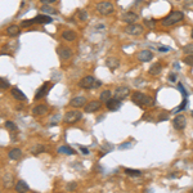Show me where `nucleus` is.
<instances>
[{
	"label": "nucleus",
	"mask_w": 193,
	"mask_h": 193,
	"mask_svg": "<svg viewBox=\"0 0 193 193\" xmlns=\"http://www.w3.org/2000/svg\"><path fill=\"white\" fill-rule=\"evenodd\" d=\"M19 32H21V27L17 25H10L6 27V35L10 38H16L17 35H19Z\"/></svg>",
	"instance_id": "obj_18"
},
{
	"label": "nucleus",
	"mask_w": 193,
	"mask_h": 193,
	"mask_svg": "<svg viewBox=\"0 0 193 193\" xmlns=\"http://www.w3.org/2000/svg\"><path fill=\"white\" fill-rule=\"evenodd\" d=\"M99 108H101V101H99V102L98 101H91L88 104H85L84 111L86 112V113H93V112L98 111Z\"/></svg>",
	"instance_id": "obj_13"
},
{
	"label": "nucleus",
	"mask_w": 193,
	"mask_h": 193,
	"mask_svg": "<svg viewBox=\"0 0 193 193\" xmlns=\"http://www.w3.org/2000/svg\"><path fill=\"white\" fill-rule=\"evenodd\" d=\"M185 6H193V0H184Z\"/></svg>",
	"instance_id": "obj_40"
},
{
	"label": "nucleus",
	"mask_w": 193,
	"mask_h": 193,
	"mask_svg": "<svg viewBox=\"0 0 193 193\" xmlns=\"http://www.w3.org/2000/svg\"><path fill=\"white\" fill-rule=\"evenodd\" d=\"M40 2H41L42 4H53V3L57 2V0H40Z\"/></svg>",
	"instance_id": "obj_41"
},
{
	"label": "nucleus",
	"mask_w": 193,
	"mask_h": 193,
	"mask_svg": "<svg viewBox=\"0 0 193 193\" xmlns=\"http://www.w3.org/2000/svg\"><path fill=\"white\" fill-rule=\"evenodd\" d=\"M106 107H107V110H110L112 112H115V111H119V108L121 107V101L117 98H111L108 99V101L106 102Z\"/></svg>",
	"instance_id": "obj_9"
},
{
	"label": "nucleus",
	"mask_w": 193,
	"mask_h": 193,
	"mask_svg": "<svg viewBox=\"0 0 193 193\" xmlns=\"http://www.w3.org/2000/svg\"><path fill=\"white\" fill-rule=\"evenodd\" d=\"M192 115H193V112H192Z\"/></svg>",
	"instance_id": "obj_48"
},
{
	"label": "nucleus",
	"mask_w": 193,
	"mask_h": 193,
	"mask_svg": "<svg viewBox=\"0 0 193 193\" xmlns=\"http://www.w3.org/2000/svg\"><path fill=\"white\" fill-rule=\"evenodd\" d=\"M166 119H167L166 115H161V116H159V120H160V121H165Z\"/></svg>",
	"instance_id": "obj_45"
},
{
	"label": "nucleus",
	"mask_w": 193,
	"mask_h": 193,
	"mask_svg": "<svg viewBox=\"0 0 193 193\" xmlns=\"http://www.w3.org/2000/svg\"><path fill=\"white\" fill-rule=\"evenodd\" d=\"M124 171H125V174L130 175V176H139V175H142V171H140V170H135V169H129V167H126Z\"/></svg>",
	"instance_id": "obj_28"
},
{
	"label": "nucleus",
	"mask_w": 193,
	"mask_h": 193,
	"mask_svg": "<svg viewBox=\"0 0 193 193\" xmlns=\"http://www.w3.org/2000/svg\"><path fill=\"white\" fill-rule=\"evenodd\" d=\"M183 52L185 53V54H193V44H188V45H185L184 48H183Z\"/></svg>",
	"instance_id": "obj_34"
},
{
	"label": "nucleus",
	"mask_w": 193,
	"mask_h": 193,
	"mask_svg": "<svg viewBox=\"0 0 193 193\" xmlns=\"http://www.w3.org/2000/svg\"><path fill=\"white\" fill-rule=\"evenodd\" d=\"M152 58H153V53L151 50H142L138 54V59L140 62H149Z\"/></svg>",
	"instance_id": "obj_19"
},
{
	"label": "nucleus",
	"mask_w": 193,
	"mask_h": 193,
	"mask_svg": "<svg viewBox=\"0 0 193 193\" xmlns=\"http://www.w3.org/2000/svg\"><path fill=\"white\" fill-rule=\"evenodd\" d=\"M192 193H193V189H192Z\"/></svg>",
	"instance_id": "obj_47"
},
{
	"label": "nucleus",
	"mask_w": 193,
	"mask_h": 193,
	"mask_svg": "<svg viewBox=\"0 0 193 193\" xmlns=\"http://www.w3.org/2000/svg\"><path fill=\"white\" fill-rule=\"evenodd\" d=\"M45 151V147L44 146H41V144H38V146H35V147H32L31 148V153L32 155H39V153H41V152H44Z\"/></svg>",
	"instance_id": "obj_29"
},
{
	"label": "nucleus",
	"mask_w": 193,
	"mask_h": 193,
	"mask_svg": "<svg viewBox=\"0 0 193 193\" xmlns=\"http://www.w3.org/2000/svg\"><path fill=\"white\" fill-rule=\"evenodd\" d=\"M161 71H162V66L160 63H153L151 67H149L148 70V72L149 75H152V76H157V75H160L161 74Z\"/></svg>",
	"instance_id": "obj_21"
},
{
	"label": "nucleus",
	"mask_w": 193,
	"mask_h": 193,
	"mask_svg": "<svg viewBox=\"0 0 193 193\" xmlns=\"http://www.w3.org/2000/svg\"><path fill=\"white\" fill-rule=\"evenodd\" d=\"M106 64L111 71H115L120 66V61L117 58H115V57H108V58L106 59Z\"/></svg>",
	"instance_id": "obj_17"
},
{
	"label": "nucleus",
	"mask_w": 193,
	"mask_h": 193,
	"mask_svg": "<svg viewBox=\"0 0 193 193\" xmlns=\"http://www.w3.org/2000/svg\"><path fill=\"white\" fill-rule=\"evenodd\" d=\"M58 152L59 153H66V155H75L76 153V151H74L71 147H68V146H62V147H59L58 148Z\"/></svg>",
	"instance_id": "obj_27"
},
{
	"label": "nucleus",
	"mask_w": 193,
	"mask_h": 193,
	"mask_svg": "<svg viewBox=\"0 0 193 193\" xmlns=\"http://www.w3.org/2000/svg\"><path fill=\"white\" fill-rule=\"evenodd\" d=\"M173 123H174V127L175 129H178V130H182V129H184L185 126H187V119H185L183 115H178L173 120Z\"/></svg>",
	"instance_id": "obj_10"
},
{
	"label": "nucleus",
	"mask_w": 193,
	"mask_h": 193,
	"mask_svg": "<svg viewBox=\"0 0 193 193\" xmlns=\"http://www.w3.org/2000/svg\"><path fill=\"white\" fill-rule=\"evenodd\" d=\"M9 86H10V85H9V82L6 81L4 77H2V78H0V88H2V90H4V89H8Z\"/></svg>",
	"instance_id": "obj_33"
},
{
	"label": "nucleus",
	"mask_w": 193,
	"mask_h": 193,
	"mask_svg": "<svg viewBox=\"0 0 193 193\" xmlns=\"http://www.w3.org/2000/svg\"><path fill=\"white\" fill-rule=\"evenodd\" d=\"M85 103H86V99H85V97H81V95L74 97L72 99H71V102H70V104L74 108H80V107L85 106Z\"/></svg>",
	"instance_id": "obj_15"
},
{
	"label": "nucleus",
	"mask_w": 193,
	"mask_h": 193,
	"mask_svg": "<svg viewBox=\"0 0 193 193\" xmlns=\"http://www.w3.org/2000/svg\"><path fill=\"white\" fill-rule=\"evenodd\" d=\"M183 18H184V13H183V12H180V10H174V12L169 13L165 18H162L161 25H162L163 27H170V26L176 25L178 22L183 21Z\"/></svg>",
	"instance_id": "obj_1"
},
{
	"label": "nucleus",
	"mask_w": 193,
	"mask_h": 193,
	"mask_svg": "<svg viewBox=\"0 0 193 193\" xmlns=\"http://www.w3.org/2000/svg\"><path fill=\"white\" fill-rule=\"evenodd\" d=\"M6 129H8L9 131H17L18 130V127H17V125L14 124V123H12V121H6L5 123V125H4Z\"/></svg>",
	"instance_id": "obj_31"
},
{
	"label": "nucleus",
	"mask_w": 193,
	"mask_h": 193,
	"mask_svg": "<svg viewBox=\"0 0 193 193\" xmlns=\"http://www.w3.org/2000/svg\"><path fill=\"white\" fill-rule=\"evenodd\" d=\"M131 99H133V102L138 106H153L155 104V101L152 97L143 94L140 91H135L131 95Z\"/></svg>",
	"instance_id": "obj_2"
},
{
	"label": "nucleus",
	"mask_w": 193,
	"mask_h": 193,
	"mask_svg": "<svg viewBox=\"0 0 193 193\" xmlns=\"http://www.w3.org/2000/svg\"><path fill=\"white\" fill-rule=\"evenodd\" d=\"M183 62L187 64V66H191L193 67V54H188V55H185V58L183 59Z\"/></svg>",
	"instance_id": "obj_32"
},
{
	"label": "nucleus",
	"mask_w": 193,
	"mask_h": 193,
	"mask_svg": "<svg viewBox=\"0 0 193 193\" xmlns=\"http://www.w3.org/2000/svg\"><path fill=\"white\" fill-rule=\"evenodd\" d=\"M57 53H58L59 58L62 61H68L71 57H72V52H71V49L67 48V46H63V45H59L57 48Z\"/></svg>",
	"instance_id": "obj_6"
},
{
	"label": "nucleus",
	"mask_w": 193,
	"mask_h": 193,
	"mask_svg": "<svg viewBox=\"0 0 193 193\" xmlns=\"http://www.w3.org/2000/svg\"><path fill=\"white\" fill-rule=\"evenodd\" d=\"M97 10L102 16H108L113 12V4L110 2H101L97 4Z\"/></svg>",
	"instance_id": "obj_3"
},
{
	"label": "nucleus",
	"mask_w": 193,
	"mask_h": 193,
	"mask_svg": "<svg viewBox=\"0 0 193 193\" xmlns=\"http://www.w3.org/2000/svg\"><path fill=\"white\" fill-rule=\"evenodd\" d=\"M101 85H102V82H101V81H97V80H95L94 85H93V89H97V88L101 86Z\"/></svg>",
	"instance_id": "obj_43"
},
{
	"label": "nucleus",
	"mask_w": 193,
	"mask_h": 193,
	"mask_svg": "<svg viewBox=\"0 0 193 193\" xmlns=\"http://www.w3.org/2000/svg\"><path fill=\"white\" fill-rule=\"evenodd\" d=\"M50 88H52V84L50 82H44L41 85V86L38 89V91H36V94H35V99H40V98H44L48 93H49V90H50Z\"/></svg>",
	"instance_id": "obj_8"
},
{
	"label": "nucleus",
	"mask_w": 193,
	"mask_h": 193,
	"mask_svg": "<svg viewBox=\"0 0 193 193\" xmlns=\"http://www.w3.org/2000/svg\"><path fill=\"white\" fill-rule=\"evenodd\" d=\"M169 81L175 82V81H176V75H175V74H170V75H169Z\"/></svg>",
	"instance_id": "obj_38"
},
{
	"label": "nucleus",
	"mask_w": 193,
	"mask_h": 193,
	"mask_svg": "<svg viewBox=\"0 0 193 193\" xmlns=\"http://www.w3.org/2000/svg\"><path fill=\"white\" fill-rule=\"evenodd\" d=\"M95 82V78L93 76H85L78 81V86L84 89H93V85Z\"/></svg>",
	"instance_id": "obj_7"
},
{
	"label": "nucleus",
	"mask_w": 193,
	"mask_h": 193,
	"mask_svg": "<svg viewBox=\"0 0 193 193\" xmlns=\"http://www.w3.org/2000/svg\"><path fill=\"white\" fill-rule=\"evenodd\" d=\"M35 23H39V25H45V23H50L53 18L49 16V14H38L36 17L34 18Z\"/></svg>",
	"instance_id": "obj_14"
},
{
	"label": "nucleus",
	"mask_w": 193,
	"mask_h": 193,
	"mask_svg": "<svg viewBox=\"0 0 193 193\" xmlns=\"http://www.w3.org/2000/svg\"><path fill=\"white\" fill-rule=\"evenodd\" d=\"M48 112V106L46 104H38L32 108V115L34 116H42Z\"/></svg>",
	"instance_id": "obj_16"
},
{
	"label": "nucleus",
	"mask_w": 193,
	"mask_h": 193,
	"mask_svg": "<svg viewBox=\"0 0 193 193\" xmlns=\"http://www.w3.org/2000/svg\"><path fill=\"white\" fill-rule=\"evenodd\" d=\"M144 25L149 26V28L155 27V21H148V19H144Z\"/></svg>",
	"instance_id": "obj_36"
},
{
	"label": "nucleus",
	"mask_w": 193,
	"mask_h": 193,
	"mask_svg": "<svg viewBox=\"0 0 193 193\" xmlns=\"http://www.w3.org/2000/svg\"><path fill=\"white\" fill-rule=\"evenodd\" d=\"M191 36H192V39H193V28H192V32H191Z\"/></svg>",
	"instance_id": "obj_46"
},
{
	"label": "nucleus",
	"mask_w": 193,
	"mask_h": 193,
	"mask_svg": "<svg viewBox=\"0 0 193 193\" xmlns=\"http://www.w3.org/2000/svg\"><path fill=\"white\" fill-rule=\"evenodd\" d=\"M77 17H78V19H80V21H82V22H84V21H86L88 19V12L86 10H84V9H80V10H78L77 12Z\"/></svg>",
	"instance_id": "obj_30"
},
{
	"label": "nucleus",
	"mask_w": 193,
	"mask_h": 193,
	"mask_svg": "<svg viewBox=\"0 0 193 193\" xmlns=\"http://www.w3.org/2000/svg\"><path fill=\"white\" fill-rule=\"evenodd\" d=\"M10 93H12V97L14 98V99H17V101H21V102H23V101H26V95L23 94L22 91H21L18 88H13V89H10Z\"/></svg>",
	"instance_id": "obj_20"
},
{
	"label": "nucleus",
	"mask_w": 193,
	"mask_h": 193,
	"mask_svg": "<svg viewBox=\"0 0 193 193\" xmlns=\"http://www.w3.org/2000/svg\"><path fill=\"white\" fill-rule=\"evenodd\" d=\"M8 156L10 160H18V159H21V156H22V151H21L19 148H13L9 151Z\"/></svg>",
	"instance_id": "obj_24"
},
{
	"label": "nucleus",
	"mask_w": 193,
	"mask_h": 193,
	"mask_svg": "<svg viewBox=\"0 0 193 193\" xmlns=\"http://www.w3.org/2000/svg\"><path fill=\"white\" fill-rule=\"evenodd\" d=\"M35 23V21L34 18L32 19H27V21H22V23H21V27H28V26H31Z\"/></svg>",
	"instance_id": "obj_35"
},
{
	"label": "nucleus",
	"mask_w": 193,
	"mask_h": 193,
	"mask_svg": "<svg viewBox=\"0 0 193 193\" xmlns=\"http://www.w3.org/2000/svg\"><path fill=\"white\" fill-rule=\"evenodd\" d=\"M80 151H81L84 155H89V152H90L89 149H88V148H85V147H80Z\"/></svg>",
	"instance_id": "obj_42"
},
{
	"label": "nucleus",
	"mask_w": 193,
	"mask_h": 193,
	"mask_svg": "<svg viewBox=\"0 0 193 193\" xmlns=\"http://www.w3.org/2000/svg\"><path fill=\"white\" fill-rule=\"evenodd\" d=\"M76 187H77V184H76V183H70V184L67 185V191H74Z\"/></svg>",
	"instance_id": "obj_37"
},
{
	"label": "nucleus",
	"mask_w": 193,
	"mask_h": 193,
	"mask_svg": "<svg viewBox=\"0 0 193 193\" xmlns=\"http://www.w3.org/2000/svg\"><path fill=\"white\" fill-rule=\"evenodd\" d=\"M159 50H160V52H169L170 48H167V46H161V48H159Z\"/></svg>",
	"instance_id": "obj_44"
},
{
	"label": "nucleus",
	"mask_w": 193,
	"mask_h": 193,
	"mask_svg": "<svg viewBox=\"0 0 193 193\" xmlns=\"http://www.w3.org/2000/svg\"><path fill=\"white\" fill-rule=\"evenodd\" d=\"M41 12L45 13V14H58V10L49 6L48 4H44V6H41Z\"/></svg>",
	"instance_id": "obj_25"
},
{
	"label": "nucleus",
	"mask_w": 193,
	"mask_h": 193,
	"mask_svg": "<svg viewBox=\"0 0 193 193\" xmlns=\"http://www.w3.org/2000/svg\"><path fill=\"white\" fill-rule=\"evenodd\" d=\"M62 38L64 40H67V41H74L77 38V34L75 31H72V30H66V31L62 32Z\"/></svg>",
	"instance_id": "obj_22"
},
{
	"label": "nucleus",
	"mask_w": 193,
	"mask_h": 193,
	"mask_svg": "<svg viewBox=\"0 0 193 193\" xmlns=\"http://www.w3.org/2000/svg\"><path fill=\"white\" fill-rule=\"evenodd\" d=\"M111 97H112V93L110 90H103L101 93V95H99V101H101V102H107L108 99H111Z\"/></svg>",
	"instance_id": "obj_26"
},
{
	"label": "nucleus",
	"mask_w": 193,
	"mask_h": 193,
	"mask_svg": "<svg viewBox=\"0 0 193 193\" xmlns=\"http://www.w3.org/2000/svg\"><path fill=\"white\" fill-rule=\"evenodd\" d=\"M129 93H130V90H129L127 86H120V88H117L115 90L113 95H115V98L120 99V101H123V99H125L129 95Z\"/></svg>",
	"instance_id": "obj_11"
},
{
	"label": "nucleus",
	"mask_w": 193,
	"mask_h": 193,
	"mask_svg": "<svg viewBox=\"0 0 193 193\" xmlns=\"http://www.w3.org/2000/svg\"><path fill=\"white\" fill-rule=\"evenodd\" d=\"M144 31V27L138 23H130L125 27V32L129 35H140Z\"/></svg>",
	"instance_id": "obj_5"
},
{
	"label": "nucleus",
	"mask_w": 193,
	"mask_h": 193,
	"mask_svg": "<svg viewBox=\"0 0 193 193\" xmlns=\"http://www.w3.org/2000/svg\"><path fill=\"white\" fill-rule=\"evenodd\" d=\"M178 89H179V90L183 93V95H184V97H187V91L184 90V88H183V85H182V84H179V85H178Z\"/></svg>",
	"instance_id": "obj_39"
},
{
	"label": "nucleus",
	"mask_w": 193,
	"mask_h": 193,
	"mask_svg": "<svg viewBox=\"0 0 193 193\" xmlns=\"http://www.w3.org/2000/svg\"><path fill=\"white\" fill-rule=\"evenodd\" d=\"M81 117H82V113L80 111H68V112H66V115L63 116V121L66 124H74L80 120Z\"/></svg>",
	"instance_id": "obj_4"
},
{
	"label": "nucleus",
	"mask_w": 193,
	"mask_h": 193,
	"mask_svg": "<svg viewBox=\"0 0 193 193\" xmlns=\"http://www.w3.org/2000/svg\"><path fill=\"white\" fill-rule=\"evenodd\" d=\"M138 14L137 13H134V12H125L123 14V21L124 22H126L127 25H130V23H135L138 21Z\"/></svg>",
	"instance_id": "obj_12"
},
{
	"label": "nucleus",
	"mask_w": 193,
	"mask_h": 193,
	"mask_svg": "<svg viewBox=\"0 0 193 193\" xmlns=\"http://www.w3.org/2000/svg\"><path fill=\"white\" fill-rule=\"evenodd\" d=\"M16 191L19 192V193L27 192V191H30V187H28V184H27L25 180H19V182H17V184H16Z\"/></svg>",
	"instance_id": "obj_23"
}]
</instances>
